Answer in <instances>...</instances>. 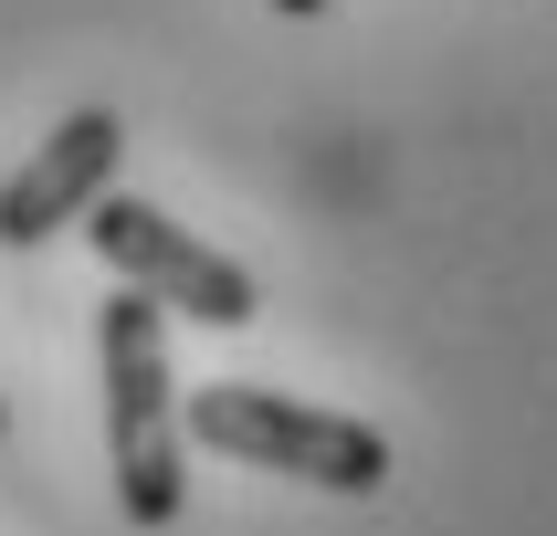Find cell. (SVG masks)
I'll use <instances>...</instances> for the list:
<instances>
[{"label":"cell","instance_id":"1","mask_svg":"<svg viewBox=\"0 0 557 536\" xmlns=\"http://www.w3.org/2000/svg\"><path fill=\"white\" fill-rule=\"evenodd\" d=\"M95 358H106V463H116L126 526H180L189 432H180V378H169V306L126 284L95 315Z\"/></svg>","mask_w":557,"mask_h":536},{"label":"cell","instance_id":"2","mask_svg":"<svg viewBox=\"0 0 557 536\" xmlns=\"http://www.w3.org/2000/svg\"><path fill=\"white\" fill-rule=\"evenodd\" d=\"M180 432L200 452H232L252 473H295V484H326V495H379L389 484V441L347 410L284 400V389H252V378H211L180 400Z\"/></svg>","mask_w":557,"mask_h":536},{"label":"cell","instance_id":"3","mask_svg":"<svg viewBox=\"0 0 557 536\" xmlns=\"http://www.w3.org/2000/svg\"><path fill=\"white\" fill-rule=\"evenodd\" d=\"M85 242L106 252V274H116V284L158 295V306L189 315V326H252V306H263L232 252H211L200 232H180L169 211L126 200V189H95V200H85Z\"/></svg>","mask_w":557,"mask_h":536},{"label":"cell","instance_id":"4","mask_svg":"<svg viewBox=\"0 0 557 536\" xmlns=\"http://www.w3.org/2000/svg\"><path fill=\"white\" fill-rule=\"evenodd\" d=\"M116 158H126L116 105H74V116H63L53 137L11 169V179H0V242L32 252V242H53L63 221H85V200L116 179Z\"/></svg>","mask_w":557,"mask_h":536},{"label":"cell","instance_id":"5","mask_svg":"<svg viewBox=\"0 0 557 536\" xmlns=\"http://www.w3.org/2000/svg\"><path fill=\"white\" fill-rule=\"evenodd\" d=\"M274 11H295V22H306V11H326V0H274Z\"/></svg>","mask_w":557,"mask_h":536},{"label":"cell","instance_id":"6","mask_svg":"<svg viewBox=\"0 0 557 536\" xmlns=\"http://www.w3.org/2000/svg\"><path fill=\"white\" fill-rule=\"evenodd\" d=\"M0 432H11V410H0Z\"/></svg>","mask_w":557,"mask_h":536}]
</instances>
